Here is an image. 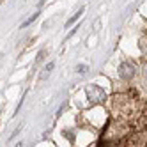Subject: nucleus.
<instances>
[{"instance_id": "nucleus-2", "label": "nucleus", "mask_w": 147, "mask_h": 147, "mask_svg": "<svg viewBox=\"0 0 147 147\" xmlns=\"http://www.w3.org/2000/svg\"><path fill=\"white\" fill-rule=\"evenodd\" d=\"M119 76L122 80H131L135 76V64L133 62H122V64L119 66Z\"/></svg>"}, {"instance_id": "nucleus-1", "label": "nucleus", "mask_w": 147, "mask_h": 147, "mask_svg": "<svg viewBox=\"0 0 147 147\" xmlns=\"http://www.w3.org/2000/svg\"><path fill=\"white\" fill-rule=\"evenodd\" d=\"M85 92H87V98L90 103H103L105 98H107V94H105V90L99 85H90V87H87Z\"/></svg>"}, {"instance_id": "nucleus-5", "label": "nucleus", "mask_w": 147, "mask_h": 147, "mask_svg": "<svg viewBox=\"0 0 147 147\" xmlns=\"http://www.w3.org/2000/svg\"><path fill=\"white\" fill-rule=\"evenodd\" d=\"M37 18H39V13H34L32 16H28V18L25 20V22L22 23V28H25V27H28L30 23H34V22H36V20H37Z\"/></svg>"}, {"instance_id": "nucleus-4", "label": "nucleus", "mask_w": 147, "mask_h": 147, "mask_svg": "<svg viewBox=\"0 0 147 147\" xmlns=\"http://www.w3.org/2000/svg\"><path fill=\"white\" fill-rule=\"evenodd\" d=\"M53 67H55L53 62L46 64V66H45V69H43V75H41V80H46V76H50V73H51V69H53Z\"/></svg>"}, {"instance_id": "nucleus-6", "label": "nucleus", "mask_w": 147, "mask_h": 147, "mask_svg": "<svg viewBox=\"0 0 147 147\" xmlns=\"http://www.w3.org/2000/svg\"><path fill=\"white\" fill-rule=\"evenodd\" d=\"M89 67H87V64H78L76 66V73H78V75H83V73H85Z\"/></svg>"}, {"instance_id": "nucleus-3", "label": "nucleus", "mask_w": 147, "mask_h": 147, "mask_svg": "<svg viewBox=\"0 0 147 147\" xmlns=\"http://www.w3.org/2000/svg\"><path fill=\"white\" fill-rule=\"evenodd\" d=\"M83 11H85V7H80V9H78V13H76V14H73V16H71L69 20H67V22H66V28H69V27H71L73 23H76V22H78V20L82 18V14H83Z\"/></svg>"}, {"instance_id": "nucleus-7", "label": "nucleus", "mask_w": 147, "mask_h": 147, "mask_svg": "<svg viewBox=\"0 0 147 147\" xmlns=\"http://www.w3.org/2000/svg\"><path fill=\"white\" fill-rule=\"evenodd\" d=\"M16 147H23V142H18V144H16Z\"/></svg>"}]
</instances>
